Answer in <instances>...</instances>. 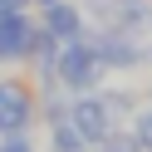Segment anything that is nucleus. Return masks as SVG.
<instances>
[{"mask_svg":"<svg viewBox=\"0 0 152 152\" xmlns=\"http://www.w3.org/2000/svg\"><path fill=\"white\" fill-rule=\"evenodd\" d=\"M59 79L69 83V88H88V83L98 79V54L83 49V44H69V49L59 54Z\"/></svg>","mask_w":152,"mask_h":152,"instance_id":"nucleus-1","label":"nucleus"},{"mask_svg":"<svg viewBox=\"0 0 152 152\" xmlns=\"http://www.w3.org/2000/svg\"><path fill=\"white\" fill-rule=\"evenodd\" d=\"M74 128H79L83 142H103V137H108V108H103L98 98L74 103Z\"/></svg>","mask_w":152,"mask_h":152,"instance_id":"nucleus-2","label":"nucleus"},{"mask_svg":"<svg viewBox=\"0 0 152 152\" xmlns=\"http://www.w3.org/2000/svg\"><path fill=\"white\" fill-rule=\"evenodd\" d=\"M25 49H30V25H25V15L5 10L0 15V59H20Z\"/></svg>","mask_w":152,"mask_h":152,"instance_id":"nucleus-3","label":"nucleus"},{"mask_svg":"<svg viewBox=\"0 0 152 152\" xmlns=\"http://www.w3.org/2000/svg\"><path fill=\"white\" fill-rule=\"evenodd\" d=\"M25 118H30V98L5 83V88H0V132H20Z\"/></svg>","mask_w":152,"mask_h":152,"instance_id":"nucleus-4","label":"nucleus"},{"mask_svg":"<svg viewBox=\"0 0 152 152\" xmlns=\"http://www.w3.org/2000/svg\"><path fill=\"white\" fill-rule=\"evenodd\" d=\"M44 20H49V34H54V39H74V34H79V10H74V5H59V0H54Z\"/></svg>","mask_w":152,"mask_h":152,"instance_id":"nucleus-5","label":"nucleus"},{"mask_svg":"<svg viewBox=\"0 0 152 152\" xmlns=\"http://www.w3.org/2000/svg\"><path fill=\"white\" fill-rule=\"evenodd\" d=\"M54 147H59V152H83L79 128H69V123H64V128H54Z\"/></svg>","mask_w":152,"mask_h":152,"instance_id":"nucleus-6","label":"nucleus"},{"mask_svg":"<svg viewBox=\"0 0 152 152\" xmlns=\"http://www.w3.org/2000/svg\"><path fill=\"white\" fill-rule=\"evenodd\" d=\"M98 152H142V147H137V137H103Z\"/></svg>","mask_w":152,"mask_h":152,"instance_id":"nucleus-7","label":"nucleus"},{"mask_svg":"<svg viewBox=\"0 0 152 152\" xmlns=\"http://www.w3.org/2000/svg\"><path fill=\"white\" fill-rule=\"evenodd\" d=\"M137 147L152 152V113H142V118H137Z\"/></svg>","mask_w":152,"mask_h":152,"instance_id":"nucleus-8","label":"nucleus"},{"mask_svg":"<svg viewBox=\"0 0 152 152\" xmlns=\"http://www.w3.org/2000/svg\"><path fill=\"white\" fill-rule=\"evenodd\" d=\"M0 152H34L25 137H10V142H0Z\"/></svg>","mask_w":152,"mask_h":152,"instance_id":"nucleus-9","label":"nucleus"},{"mask_svg":"<svg viewBox=\"0 0 152 152\" xmlns=\"http://www.w3.org/2000/svg\"><path fill=\"white\" fill-rule=\"evenodd\" d=\"M0 5H5V10H15V5H20V0H0Z\"/></svg>","mask_w":152,"mask_h":152,"instance_id":"nucleus-10","label":"nucleus"},{"mask_svg":"<svg viewBox=\"0 0 152 152\" xmlns=\"http://www.w3.org/2000/svg\"><path fill=\"white\" fill-rule=\"evenodd\" d=\"M49 5H54V0H49Z\"/></svg>","mask_w":152,"mask_h":152,"instance_id":"nucleus-11","label":"nucleus"}]
</instances>
